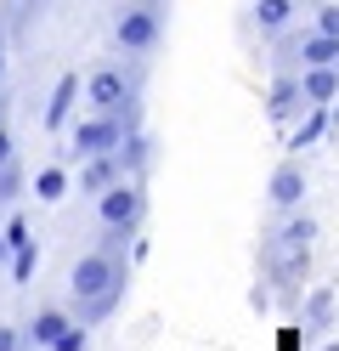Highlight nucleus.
Wrapping results in <instances>:
<instances>
[{"label":"nucleus","mask_w":339,"mask_h":351,"mask_svg":"<svg viewBox=\"0 0 339 351\" xmlns=\"http://www.w3.org/2000/svg\"><path fill=\"white\" fill-rule=\"evenodd\" d=\"M85 335H90V323H79L62 306H40L29 317V328H23V340L40 346V351H85Z\"/></svg>","instance_id":"423d86ee"},{"label":"nucleus","mask_w":339,"mask_h":351,"mask_svg":"<svg viewBox=\"0 0 339 351\" xmlns=\"http://www.w3.org/2000/svg\"><path fill=\"white\" fill-rule=\"evenodd\" d=\"M266 204L277 210V215H294L305 204V165L300 159H283L277 170H271V182H266Z\"/></svg>","instance_id":"6e6552de"},{"label":"nucleus","mask_w":339,"mask_h":351,"mask_svg":"<svg viewBox=\"0 0 339 351\" xmlns=\"http://www.w3.org/2000/svg\"><path fill=\"white\" fill-rule=\"evenodd\" d=\"M34 267H40V250H34V244H17V250H12V278H17V283H29Z\"/></svg>","instance_id":"a211bd4d"},{"label":"nucleus","mask_w":339,"mask_h":351,"mask_svg":"<svg viewBox=\"0 0 339 351\" xmlns=\"http://www.w3.org/2000/svg\"><path fill=\"white\" fill-rule=\"evenodd\" d=\"M125 136H130L125 114H97V108H90L85 119L68 125V153H74V159H97V153H113Z\"/></svg>","instance_id":"0eeeda50"},{"label":"nucleus","mask_w":339,"mask_h":351,"mask_svg":"<svg viewBox=\"0 0 339 351\" xmlns=\"http://www.w3.org/2000/svg\"><path fill=\"white\" fill-rule=\"evenodd\" d=\"M12 261V238H6V227H0V267Z\"/></svg>","instance_id":"5701e85b"},{"label":"nucleus","mask_w":339,"mask_h":351,"mask_svg":"<svg viewBox=\"0 0 339 351\" xmlns=\"http://www.w3.org/2000/svg\"><path fill=\"white\" fill-rule=\"evenodd\" d=\"M0 80H6V46H0Z\"/></svg>","instance_id":"b1692460"},{"label":"nucleus","mask_w":339,"mask_h":351,"mask_svg":"<svg viewBox=\"0 0 339 351\" xmlns=\"http://www.w3.org/2000/svg\"><path fill=\"white\" fill-rule=\"evenodd\" d=\"M113 159H119V170H125V176H136V182H142V176L153 170V136H147L142 125H136L130 136H125L119 147H113Z\"/></svg>","instance_id":"f8f14e48"},{"label":"nucleus","mask_w":339,"mask_h":351,"mask_svg":"<svg viewBox=\"0 0 339 351\" xmlns=\"http://www.w3.org/2000/svg\"><path fill=\"white\" fill-rule=\"evenodd\" d=\"M142 80H147V57H130L125 62H108V69H97L85 80V102L97 108V114H125L130 130L142 125Z\"/></svg>","instance_id":"7ed1b4c3"},{"label":"nucleus","mask_w":339,"mask_h":351,"mask_svg":"<svg viewBox=\"0 0 339 351\" xmlns=\"http://www.w3.org/2000/svg\"><path fill=\"white\" fill-rule=\"evenodd\" d=\"M305 85H300V69H277V80H271V91H266V114L271 125H288L294 114H305Z\"/></svg>","instance_id":"1a4fd4ad"},{"label":"nucleus","mask_w":339,"mask_h":351,"mask_svg":"<svg viewBox=\"0 0 339 351\" xmlns=\"http://www.w3.org/2000/svg\"><path fill=\"white\" fill-rule=\"evenodd\" d=\"M0 46H12V17L0 12Z\"/></svg>","instance_id":"4be33fe9"},{"label":"nucleus","mask_w":339,"mask_h":351,"mask_svg":"<svg viewBox=\"0 0 339 351\" xmlns=\"http://www.w3.org/2000/svg\"><path fill=\"white\" fill-rule=\"evenodd\" d=\"M316 29H323V34H339V6H334V0H328V6H316Z\"/></svg>","instance_id":"6ab92c4d"},{"label":"nucleus","mask_w":339,"mask_h":351,"mask_svg":"<svg viewBox=\"0 0 339 351\" xmlns=\"http://www.w3.org/2000/svg\"><path fill=\"white\" fill-rule=\"evenodd\" d=\"M12 159H17V147H12V130H6V125H0V170H6Z\"/></svg>","instance_id":"412c9836"},{"label":"nucleus","mask_w":339,"mask_h":351,"mask_svg":"<svg viewBox=\"0 0 339 351\" xmlns=\"http://www.w3.org/2000/svg\"><path fill=\"white\" fill-rule=\"evenodd\" d=\"M68 187H74V182H68V170H62V165H45V170L34 176V199H40V204H62V199H68Z\"/></svg>","instance_id":"dca6fc26"},{"label":"nucleus","mask_w":339,"mask_h":351,"mask_svg":"<svg viewBox=\"0 0 339 351\" xmlns=\"http://www.w3.org/2000/svg\"><path fill=\"white\" fill-rule=\"evenodd\" d=\"M142 221H147V187L136 182V176L113 182L102 199H97V227H102V232H125V238H136V232H142Z\"/></svg>","instance_id":"39448f33"},{"label":"nucleus","mask_w":339,"mask_h":351,"mask_svg":"<svg viewBox=\"0 0 339 351\" xmlns=\"http://www.w3.org/2000/svg\"><path fill=\"white\" fill-rule=\"evenodd\" d=\"M29 340H23V328H12V323H0V351H23Z\"/></svg>","instance_id":"aec40b11"},{"label":"nucleus","mask_w":339,"mask_h":351,"mask_svg":"<svg viewBox=\"0 0 339 351\" xmlns=\"http://www.w3.org/2000/svg\"><path fill=\"white\" fill-rule=\"evenodd\" d=\"M328 317H334V289H311L305 295V335L328 328Z\"/></svg>","instance_id":"f3484780"},{"label":"nucleus","mask_w":339,"mask_h":351,"mask_svg":"<svg viewBox=\"0 0 339 351\" xmlns=\"http://www.w3.org/2000/svg\"><path fill=\"white\" fill-rule=\"evenodd\" d=\"M79 91H85L79 74H62V80L51 85V102H45L40 125H45V130H68V125H74V102H79Z\"/></svg>","instance_id":"9d476101"},{"label":"nucleus","mask_w":339,"mask_h":351,"mask_svg":"<svg viewBox=\"0 0 339 351\" xmlns=\"http://www.w3.org/2000/svg\"><path fill=\"white\" fill-rule=\"evenodd\" d=\"M311 238H316V221L294 210L288 221H283V227L260 244L266 283H277V289H283V300H294V289H300V278H305V267H311Z\"/></svg>","instance_id":"f03ea898"},{"label":"nucleus","mask_w":339,"mask_h":351,"mask_svg":"<svg viewBox=\"0 0 339 351\" xmlns=\"http://www.w3.org/2000/svg\"><path fill=\"white\" fill-rule=\"evenodd\" d=\"M130 238L125 232H102L97 250H85L74 261V272H68V300H74V317L79 323H108L119 312V300L130 289Z\"/></svg>","instance_id":"f257e3e1"},{"label":"nucleus","mask_w":339,"mask_h":351,"mask_svg":"<svg viewBox=\"0 0 339 351\" xmlns=\"http://www.w3.org/2000/svg\"><path fill=\"white\" fill-rule=\"evenodd\" d=\"M300 85H305V102L311 108L339 102V69H300Z\"/></svg>","instance_id":"2eb2a0df"},{"label":"nucleus","mask_w":339,"mask_h":351,"mask_svg":"<svg viewBox=\"0 0 339 351\" xmlns=\"http://www.w3.org/2000/svg\"><path fill=\"white\" fill-rule=\"evenodd\" d=\"M113 182H125V170H119V159L113 153H97V159H79V193H90V199H102V193L113 187Z\"/></svg>","instance_id":"9b49d317"},{"label":"nucleus","mask_w":339,"mask_h":351,"mask_svg":"<svg viewBox=\"0 0 339 351\" xmlns=\"http://www.w3.org/2000/svg\"><path fill=\"white\" fill-rule=\"evenodd\" d=\"M0 125H6V91H0Z\"/></svg>","instance_id":"393cba45"},{"label":"nucleus","mask_w":339,"mask_h":351,"mask_svg":"<svg viewBox=\"0 0 339 351\" xmlns=\"http://www.w3.org/2000/svg\"><path fill=\"white\" fill-rule=\"evenodd\" d=\"M164 6L170 0H136L113 17V46L125 57H153L158 40H164Z\"/></svg>","instance_id":"20e7f679"},{"label":"nucleus","mask_w":339,"mask_h":351,"mask_svg":"<svg viewBox=\"0 0 339 351\" xmlns=\"http://www.w3.org/2000/svg\"><path fill=\"white\" fill-rule=\"evenodd\" d=\"M334 125V102H323V108H305V119L288 130V153H305L311 142H323V130Z\"/></svg>","instance_id":"ddd939ff"},{"label":"nucleus","mask_w":339,"mask_h":351,"mask_svg":"<svg viewBox=\"0 0 339 351\" xmlns=\"http://www.w3.org/2000/svg\"><path fill=\"white\" fill-rule=\"evenodd\" d=\"M249 17H255V29H260V34L277 40V34L294 23V0H255V12H249Z\"/></svg>","instance_id":"4468645a"}]
</instances>
